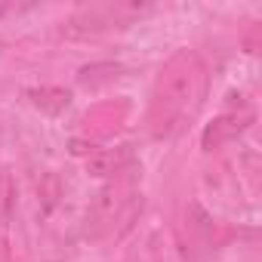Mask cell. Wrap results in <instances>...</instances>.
Wrapping results in <instances>:
<instances>
[{"instance_id":"cell-1","label":"cell","mask_w":262,"mask_h":262,"mask_svg":"<svg viewBox=\"0 0 262 262\" xmlns=\"http://www.w3.org/2000/svg\"><path fill=\"white\" fill-rule=\"evenodd\" d=\"M204 96V68L198 62V56L191 53H176L158 83H155V96H151V111H148V123L151 133L158 139L173 136L176 129L198 111Z\"/></svg>"},{"instance_id":"cell-2","label":"cell","mask_w":262,"mask_h":262,"mask_svg":"<svg viewBox=\"0 0 262 262\" xmlns=\"http://www.w3.org/2000/svg\"><path fill=\"white\" fill-rule=\"evenodd\" d=\"M126 191H129V182L117 179V182H108V185L93 198V204H90V210H86V225H83V234H86V237H102V234H105V228L120 216L123 204L129 201V198H123Z\"/></svg>"},{"instance_id":"cell-3","label":"cell","mask_w":262,"mask_h":262,"mask_svg":"<svg viewBox=\"0 0 262 262\" xmlns=\"http://www.w3.org/2000/svg\"><path fill=\"white\" fill-rule=\"evenodd\" d=\"M129 161H133V148H129V145H120V148H96L86 158V173L96 176V179L120 176Z\"/></svg>"},{"instance_id":"cell-4","label":"cell","mask_w":262,"mask_h":262,"mask_svg":"<svg viewBox=\"0 0 262 262\" xmlns=\"http://www.w3.org/2000/svg\"><path fill=\"white\" fill-rule=\"evenodd\" d=\"M28 99H31L40 111H47V114H53V117H59V114L71 105V93H68V90H62V86H40V90H28Z\"/></svg>"},{"instance_id":"cell-5","label":"cell","mask_w":262,"mask_h":262,"mask_svg":"<svg viewBox=\"0 0 262 262\" xmlns=\"http://www.w3.org/2000/svg\"><path fill=\"white\" fill-rule=\"evenodd\" d=\"M120 65L117 62H99V65H86L77 71V83L80 86H99V83H108L114 77H120Z\"/></svg>"},{"instance_id":"cell-6","label":"cell","mask_w":262,"mask_h":262,"mask_svg":"<svg viewBox=\"0 0 262 262\" xmlns=\"http://www.w3.org/2000/svg\"><path fill=\"white\" fill-rule=\"evenodd\" d=\"M16 210V185L10 173H0V231H7Z\"/></svg>"},{"instance_id":"cell-7","label":"cell","mask_w":262,"mask_h":262,"mask_svg":"<svg viewBox=\"0 0 262 262\" xmlns=\"http://www.w3.org/2000/svg\"><path fill=\"white\" fill-rule=\"evenodd\" d=\"M237 129H244V123H234L231 117H222V120H216V123L207 129V133H204V148H207V151H213V148H216L222 139L234 136Z\"/></svg>"},{"instance_id":"cell-8","label":"cell","mask_w":262,"mask_h":262,"mask_svg":"<svg viewBox=\"0 0 262 262\" xmlns=\"http://www.w3.org/2000/svg\"><path fill=\"white\" fill-rule=\"evenodd\" d=\"M59 194H62L59 176H56V173H47V176L40 179V213H43V216L53 213V207L59 204Z\"/></svg>"},{"instance_id":"cell-9","label":"cell","mask_w":262,"mask_h":262,"mask_svg":"<svg viewBox=\"0 0 262 262\" xmlns=\"http://www.w3.org/2000/svg\"><path fill=\"white\" fill-rule=\"evenodd\" d=\"M4 13H7V7H4V4H0V16H4Z\"/></svg>"}]
</instances>
